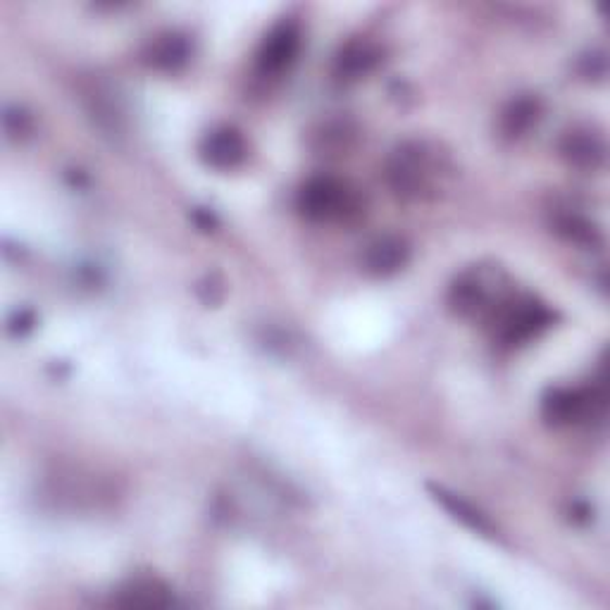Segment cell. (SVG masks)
Instances as JSON below:
<instances>
[{
    "mask_svg": "<svg viewBox=\"0 0 610 610\" xmlns=\"http://www.w3.org/2000/svg\"><path fill=\"white\" fill-rule=\"evenodd\" d=\"M556 322V313L542 301L522 296L506 298L492 315L496 339L506 346H520L539 336Z\"/></svg>",
    "mask_w": 610,
    "mask_h": 610,
    "instance_id": "1",
    "label": "cell"
},
{
    "mask_svg": "<svg viewBox=\"0 0 610 610\" xmlns=\"http://www.w3.org/2000/svg\"><path fill=\"white\" fill-rule=\"evenodd\" d=\"M298 211L317 223L344 219L356 211V193L336 177H313L298 191Z\"/></svg>",
    "mask_w": 610,
    "mask_h": 610,
    "instance_id": "2",
    "label": "cell"
},
{
    "mask_svg": "<svg viewBox=\"0 0 610 610\" xmlns=\"http://www.w3.org/2000/svg\"><path fill=\"white\" fill-rule=\"evenodd\" d=\"M386 179L401 199H422L434 179L430 151L422 143H404L389 161Z\"/></svg>",
    "mask_w": 610,
    "mask_h": 610,
    "instance_id": "3",
    "label": "cell"
},
{
    "mask_svg": "<svg viewBox=\"0 0 610 610\" xmlns=\"http://www.w3.org/2000/svg\"><path fill=\"white\" fill-rule=\"evenodd\" d=\"M606 408L601 389H548L542 398V415L548 424L570 427L594 418Z\"/></svg>",
    "mask_w": 610,
    "mask_h": 610,
    "instance_id": "4",
    "label": "cell"
},
{
    "mask_svg": "<svg viewBox=\"0 0 610 610\" xmlns=\"http://www.w3.org/2000/svg\"><path fill=\"white\" fill-rule=\"evenodd\" d=\"M301 53V27L296 22H282L265 36L258 51V72L263 77H279L296 63Z\"/></svg>",
    "mask_w": 610,
    "mask_h": 610,
    "instance_id": "5",
    "label": "cell"
},
{
    "mask_svg": "<svg viewBox=\"0 0 610 610\" xmlns=\"http://www.w3.org/2000/svg\"><path fill=\"white\" fill-rule=\"evenodd\" d=\"M201 157L213 169H237L249 157V143L234 127H217L201 141Z\"/></svg>",
    "mask_w": 610,
    "mask_h": 610,
    "instance_id": "6",
    "label": "cell"
},
{
    "mask_svg": "<svg viewBox=\"0 0 610 610\" xmlns=\"http://www.w3.org/2000/svg\"><path fill=\"white\" fill-rule=\"evenodd\" d=\"M410 258V249L404 239L398 237H380L374 239L363 253L365 272L374 277H389L404 270Z\"/></svg>",
    "mask_w": 610,
    "mask_h": 610,
    "instance_id": "7",
    "label": "cell"
},
{
    "mask_svg": "<svg viewBox=\"0 0 610 610\" xmlns=\"http://www.w3.org/2000/svg\"><path fill=\"white\" fill-rule=\"evenodd\" d=\"M113 603L119 608H167L173 606V594L161 580L139 577L119 587L113 596Z\"/></svg>",
    "mask_w": 610,
    "mask_h": 610,
    "instance_id": "8",
    "label": "cell"
},
{
    "mask_svg": "<svg viewBox=\"0 0 610 610\" xmlns=\"http://www.w3.org/2000/svg\"><path fill=\"white\" fill-rule=\"evenodd\" d=\"M427 492L432 494L434 501L442 506L446 512H450V516H454L458 522L466 524L468 530L478 532L482 536H496L494 522L486 518L480 508H474L470 501H466V498H462V496L448 492V490H444V486H439V484H427Z\"/></svg>",
    "mask_w": 610,
    "mask_h": 610,
    "instance_id": "9",
    "label": "cell"
},
{
    "mask_svg": "<svg viewBox=\"0 0 610 610\" xmlns=\"http://www.w3.org/2000/svg\"><path fill=\"white\" fill-rule=\"evenodd\" d=\"M380 48L372 46L370 41H351L341 48L336 55V77L344 81H356L380 65Z\"/></svg>",
    "mask_w": 610,
    "mask_h": 610,
    "instance_id": "10",
    "label": "cell"
},
{
    "mask_svg": "<svg viewBox=\"0 0 610 610\" xmlns=\"http://www.w3.org/2000/svg\"><path fill=\"white\" fill-rule=\"evenodd\" d=\"M565 161L582 169H599L606 161V143L594 131H570L560 143Z\"/></svg>",
    "mask_w": 610,
    "mask_h": 610,
    "instance_id": "11",
    "label": "cell"
},
{
    "mask_svg": "<svg viewBox=\"0 0 610 610\" xmlns=\"http://www.w3.org/2000/svg\"><path fill=\"white\" fill-rule=\"evenodd\" d=\"M189 58H191V46L187 41V36H179V34L157 36V39L149 46V51H145V63L163 72H175L179 67H185L189 63Z\"/></svg>",
    "mask_w": 610,
    "mask_h": 610,
    "instance_id": "12",
    "label": "cell"
},
{
    "mask_svg": "<svg viewBox=\"0 0 610 610\" xmlns=\"http://www.w3.org/2000/svg\"><path fill=\"white\" fill-rule=\"evenodd\" d=\"M542 117V103L539 99H532V96H524V99L512 101L501 119V127L504 134L510 139H520L522 134H528L534 125L536 119Z\"/></svg>",
    "mask_w": 610,
    "mask_h": 610,
    "instance_id": "13",
    "label": "cell"
},
{
    "mask_svg": "<svg viewBox=\"0 0 610 610\" xmlns=\"http://www.w3.org/2000/svg\"><path fill=\"white\" fill-rule=\"evenodd\" d=\"M556 231L563 239L577 243V246H599L601 243V231L594 223L580 213H560L556 217Z\"/></svg>",
    "mask_w": 610,
    "mask_h": 610,
    "instance_id": "14",
    "label": "cell"
},
{
    "mask_svg": "<svg viewBox=\"0 0 610 610\" xmlns=\"http://www.w3.org/2000/svg\"><path fill=\"white\" fill-rule=\"evenodd\" d=\"M34 325V315L29 310L17 313L15 320H12V332H27V329Z\"/></svg>",
    "mask_w": 610,
    "mask_h": 610,
    "instance_id": "15",
    "label": "cell"
}]
</instances>
